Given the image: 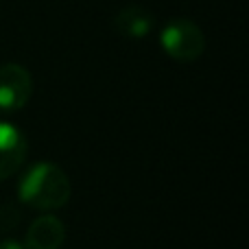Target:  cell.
<instances>
[{"label": "cell", "mask_w": 249, "mask_h": 249, "mask_svg": "<svg viewBox=\"0 0 249 249\" xmlns=\"http://www.w3.org/2000/svg\"><path fill=\"white\" fill-rule=\"evenodd\" d=\"M20 199L31 208L55 210L70 197V181L59 166L42 162L31 166L20 181Z\"/></svg>", "instance_id": "cell-1"}, {"label": "cell", "mask_w": 249, "mask_h": 249, "mask_svg": "<svg viewBox=\"0 0 249 249\" xmlns=\"http://www.w3.org/2000/svg\"><path fill=\"white\" fill-rule=\"evenodd\" d=\"M160 46L171 59L190 64L197 61L206 51V35L201 26L186 18H175L168 20L160 31Z\"/></svg>", "instance_id": "cell-2"}, {"label": "cell", "mask_w": 249, "mask_h": 249, "mask_svg": "<svg viewBox=\"0 0 249 249\" xmlns=\"http://www.w3.org/2000/svg\"><path fill=\"white\" fill-rule=\"evenodd\" d=\"M33 94V79L20 64L0 66V112H18Z\"/></svg>", "instance_id": "cell-3"}, {"label": "cell", "mask_w": 249, "mask_h": 249, "mask_svg": "<svg viewBox=\"0 0 249 249\" xmlns=\"http://www.w3.org/2000/svg\"><path fill=\"white\" fill-rule=\"evenodd\" d=\"M26 140L11 123H0V181L11 177L24 164Z\"/></svg>", "instance_id": "cell-4"}, {"label": "cell", "mask_w": 249, "mask_h": 249, "mask_svg": "<svg viewBox=\"0 0 249 249\" xmlns=\"http://www.w3.org/2000/svg\"><path fill=\"white\" fill-rule=\"evenodd\" d=\"M112 24H114V29H116V33H121L123 37L142 39L153 31L155 18L149 9L140 7V4H129V7H123L121 11L114 16Z\"/></svg>", "instance_id": "cell-5"}, {"label": "cell", "mask_w": 249, "mask_h": 249, "mask_svg": "<svg viewBox=\"0 0 249 249\" xmlns=\"http://www.w3.org/2000/svg\"><path fill=\"white\" fill-rule=\"evenodd\" d=\"M66 238V230L57 216L46 214L31 223L26 232V247L29 249H59Z\"/></svg>", "instance_id": "cell-6"}, {"label": "cell", "mask_w": 249, "mask_h": 249, "mask_svg": "<svg viewBox=\"0 0 249 249\" xmlns=\"http://www.w3.org/2000/svg\"><path fill=\"white\" fill-rule=\"evenodd\" d=\"M0 249H24L20 245V243H13V241H4L2 245H0Z\"/></svg>", "instance_id": "cell-7"}]
</instances>
